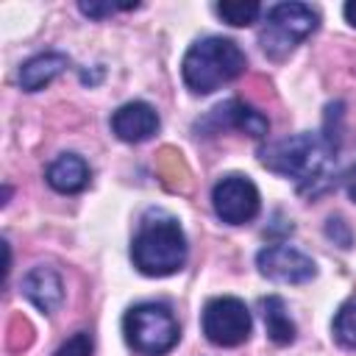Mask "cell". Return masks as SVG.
<instances>
[{"label":"cell","mask_w":356,"mask_h":356,"mask_svg":"<svg viewBox=\"0 0 356 356\" xmlns=\"http://www.w3.org/2000/svg\"><path fill=\"white\" fill-rule=\"evenodd\" d=\"M53 356H92V337L86 331H78L72 334Z\"/></svg>","instance_id":"cell-17"},{"label":"cell","mask_w":356,"mask_h":356,"mask_svg":"<svg viewBox=\"0 0 356 356\" xmlns=\"http://www.w3.org/2000/svg\"><path fill=\"white\" fill-rule=\"evenodd\" d=\"M22 295L42 312V314H53L58 312V306L64 303V284L61 275L53 267H33L25 273L22 278Z\"/></svg>","instance_id":"cell-11"},{"label":"cell","mask_w":356,"mask_h":356,"mask_svg":"<svg viewBox=\"0 0 356 356\" xmlns=\"http://www.w3.org/2000/svg\"><path fill=\"white\" fill-rule=\"evenodd\" d=\"M203 128H209V131L236 128V131H242V134H248V136H253V139H261V136H267L270 122H267L264 114H259L256 108L245 106L242 100H225V103H220V106L203 120Z\"/></svg>","instance_id":"cell-9"},{"label":"cell","mask_w":356,"mask_h":356,"mask_svg":"<svg viewBox=\"0 0 356 356\" xmlns=\"http://www.w3.org/2000/svg\"><path fill=\"white\" fill-rule=\"evenodd\" d=\"M342 14H345V19H348V22L356 28V0L345 3V6H342Z\"/></svg>","instance_id":"cell-20"},{"label":"cell","mask_w":356,"mask_h":356,"mask_svg":"<svg viewBox=\"0 0 356 356\" xmlns=\"http://www.w3.org/2000/svg\"><path fill=\"white\" fill-rule=\"evenodd\" d=\"M44 178H47V184L56 192L75 195V192L86 189V184H89V164L81 156H75V153H64V156H58L47 167V175Z\"/></svg>","instance_id":"cell-12"},{"label":"cell","mask_w":356,"mask_h":356,"mask_svg":"<svg viewBox=\"0 0 356 356\" xmlns=\"http://www.w3.org/2000/svg\"><path fill=\"white\" fill-rule=\"evenodd\" d=\"M261 314H264V325H267V337L275 345H289L295 339V323L286 314V306L278 295H267L261 298Z\"/></svg>","instance_id":"cell-14"},{"label":"cell","mask_w":356,"mask_h":356,"mask_svg":"<svg viewBox=\"0 0 356 356\" xmlns=\"http://www.w3.org/2000/svg\"><path fill=\"white\" fill-rule=\"evenodd\" d=\"M134 267L142 275L164 278L186 264V236L178 220L167 211H147L131 245Z\"/></svg>","instance_id":"cell-1"},{"label":"cell","mask_w":356,"mask_h":356,"mask_svg":"<svg viewBox=\"0 0 356 356\" xmlns=\"http://www.w3.org/2000/svg\"><path fill=\"white\" fill-rule=\"evenodd\" d=\"M78 8H81L86 17H95V19H100V17H108V14H114V11L136 8V3H122V6H114V3H81Z\"/></svg>","instance_id":"cell-18"},{"label":"cell","mask_w":356,"mask_h":356,"mask_svg":"<svg viewBox=\"0 0 356 356\" xmlns=\"http://www.w3.org/2000/svg\"><path fill=\"white\" fill-rule=\"evenodd\" d=\"M125 342L142 356H164L178 345L181 328L170 306L164 303H139L122 317Z\"/></svg>","instance_id":"cell-4"},{"label":"cell","mask_w":356,"mask_h":356,"mask_svg":"<svg viewBox=\"0 0 356 356\" xmlns=\"http://www.w3.org/2000/svg\"><path fill=\"white\" fill-rule=\"evenodd\" d=\"M211 206H214V214L228 222V225H245L250 222L259 209H261V197H259V189L256 184L248 178V175H225L214 184L211 189Z\"/></svg>","instance_id":"cell-7"},{"label":"cell","mask_w":356,"mask_h":356,"mask_svg":"<svg viewBox=\"0 0 356 356\" xmlns=\"http://www.w3.org/2000/svg\"><path fill=\"white\" fill-rule=\"evenodd\" d=\"M256 267L261 275L273 278V281H281V284H306L314 278L317 267L314 261L289 248V245H267L256 253Z\"/></svg>","instance_id":"cell-8"},{"label":"cell","mask_w":356,"mask_h":356,"mask_svg":"<svg viewBox=\"0 0 356 356\" xmlns=\"http://www.w3.org/2000/svg\"><path fill=\"white\" fill-rule=\"evenodd\" d=\"M334 337L345 348H356V300H348L334 317Z\"/></svg>","instance_id":"cell-16"},{"label":"cell","mask_w":356,"mask_h":356,"mask_svg":"<svg viewBox=\"0 0 356 356\" xmlns=\"http://www.w3.org/2000/svg\"><path fill=\"white\" fill-rule=\"evenodd\" d=\"M67 56L64 53H39L33 58H28L19 67V86L25 92H39L44 89L56 75H61L67 70Z\"/></svg>","instance_id":"cell-13"},{"label":"cell","mask_w":356,"mask_h":356,"mask_svg":"<svg viewBox=\"0 0 356 356\" xmlns=\"http://www.w3.org/2000/svg\"><path fill=\"white\" fill-rule=\"evenodd\" d=\"M345 186H348V192H350V197L356 200V164L348 170V175H345Z\"/></svg>","instance_id":"cell-19"},{"label":"cell","mask_w":356,"mask_h":356,"mask_svg":"<svg viewBox=\"0 0 356 356\" xmlns=\"http://www.w3.org/2000/svg\"><path fill=\"white\" fill-rule=\"evenodd\" d=\"M214 11H217V17H222L228 25L242 28V25L256 22V17L261 14V6L253 3V0H248V3H217Z\"/></svg>","instance_id":"cell-15"},{"label":"cell","mask_w":356,"mask_h":356,"mask_svg":"<svg viewBox=\"0 0 356 356\" xmlns=\"http://www.w3.org/2000/svg\"><path fill=\"white\" fill-rule=\"evenodd\" d=\"M111 131L122 142H145L159 131V114L145 100H131L111 114Z\"/></svg>","instance_id":"cell-10"},{"label":"cell","mask_w":356,"mask_h":356,"mask_svg":"<svg viewBox=\"0 0 356 356\" xmlns=\"http://www.w3.org/2000/svg\"><path fill=\"white\" fill-rule=\"evenodd\" d=\"M253 320L239 298L222 295L203 306V334L217 348H236L250 337Z\"/></svg>","instance_id":"cell-6"},{"label":"cell","mask_w":356,"mask_h":356,"mask_svg":"<svg viewBox=\"0 0 356 356\" xmlns=\"http://www.w3.org/2000/svg\"><path fill=\"white\" fill-rule=\"evenodd\" d=\"M245 64L248 58L234 39L206 36L186 50L181 61V75L189 92L209 95L222 83H231L234 78H239L245 72Z\"/></svg>","instance_id":"cell-3"},{"label":"cell","mask_w":356,"mask_h":356,"mask_svg":"<svg viewBox=\"0 0 356 356\" xmlns=\"http://www.w3.org/2000/svg\"><path fill=\"white\" fill-rule=\"evenodd\" d=\"M317 28V11L303 3H278L267 8L264 28L259 33L261 50L270 58L289 56L306 36H312Z\"/></svg>","instance_id":"cell-5"},{"label":"cell","mask_w":356,"mask_h":356,"mask_svg":"<svg viewBox=\"0 0 356 356\" xmlns=\"http://www.w3.org/2000/svg\"><path fill=\"white\" fill-rule=\"evenodd\" d=\"M334 159V142L317 134H295L278 139L261 150V164L278 175L295 178L300 192L312 189L314 184L325 181Z\"/></svg>","instance_id":"cell-2"}]
</instances>
